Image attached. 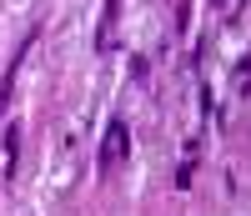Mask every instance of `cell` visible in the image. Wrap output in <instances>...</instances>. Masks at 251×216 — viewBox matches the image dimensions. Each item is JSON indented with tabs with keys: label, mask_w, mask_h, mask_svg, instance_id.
Segmentation results:
<instances>
[{
	"label": "cell",
	"mask_w": 251,
	"mask_h": 216,
	"mask_svg": "<svg viewBox=\"0 0 251 216\" xmlns=\"http://www.w3.org/2000/svg\"><path fill=\"white\" fill-rule=\"evenodd\" d=\"M15 166H20V131L10 126L5 131V176H15Z\"/></svg>",
	"instance_id": "obj_2"
},
{
	"label": "cell",
	"mask_w": 251,
	"mask_h": 216,
	"mask_svg": "<svg viewBox=\"0 0 251 216\" xmlns=\"http://www.w3.org/2000/svg\"><path fill=\"white\" fill-rule=\"evenodd\" d=\"M126 151H131V131H126V121H106V136H100V171L121 166Z\"/></svg>",
	"instance_id": "obj_1"
}]
</instances>
